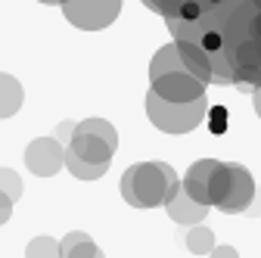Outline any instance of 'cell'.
I'll list each match as a JSON object with an SVG mask.
<instances>
[{"mask_svg":"<svg viewBox=\"0 0 261 258\" xmlns=\"http://www.w3.org/2000/svg\"><path fill=\"white\" fill-rule=\"evenodd\" d=\"M171 38L180 31L215 28L224 35V53L233 66V87L237 90H258L261 87V0H224L221 7L205 10L199 19H165Z\"/></svg>","mask_w":261,"mask_h":258,"instance_id":"cell-1","label":"cell"},{"mask_svg":"<svg viewBox=\"0 0 261 258\" xmlns=\"http://www.w3.org/2000/svg\"><path fill=\"white\" fill-rule=\"evenodd\" d=\"M180 177L165 162H137L121 174V199L134 209H155L174 199L180 190Z\"/></svg>","mask_w":261,"mask_h":258,"instance_id":"cell-2","label":"cell"},{"mask_svg":"<svg viewBox=\"0 0 261 258\" xmlns=\"http://www.w3.org/2000/svg\"><path fill=\"white\" fill-rule=\"evenodd\" d=\"M146 115L165 134H190L193 127H199L205 121L208 96H199L193 103H171V100H162L155 90H149L146 93Z\"/></svg>","mask_w":261,"mask_h":258,"instance_id":"cell-3","label":"cell"},{"mask_svg":"<svg viewBox=\"0 0 261 258\" xmlns=\"http://www.w3.org/2000/svg\"><path fill=\"white\" fill-rule=\"evenodd\" d=\"M65 149L75 152L78 159H87V162L109 165L118 149V131L106 118H84L75 124V134L65 143Z\"/></svg>","mask_w":261,"mask_h":258,"instance_id":"cell-4","label":"cell"},{"mask_svg":"<svg viewBox=\"0 0 261 258\" xmlns=\"http://www.w3.org/2000/svg\"><path fill=\"white\" fill-rule=\"evenodd\" d=\"M62 16L69 19L75 28L84 31H100L106 25H112L121 13V0H65Z\"/></svg>","mask_w":261,"mask_h":258,"instance_id":"cell-5","label":"cell"},{"mask_svg":"<svg viewBox=\"0 0 261 258\" xmlns=\"http://www.w3.org/2000/svg\"><path fill=\"white\" fill-rule=\"evenodd\" d=\"M205 81L196 78L190 69H177V72H165L149 81V90H155L162 100H171V103H193L205 96Z\"/></svg>","mask_w":261,"mask_h":258,"instance_id":"cell-6","label":"cell"},{"mask_svg":"<svg viewBox=\"0 0 261 258\" xmlns=\"http://www.w3.org/2000/svg\"><path fill=\"white\" fill-rule=\"evenodd\" d=\"M25 165L38 177H53L65 165V146L59 137H35L25 146Z\"/></svg>","mask_w":261,"mask_h":258,"instance_id":"cell-7","label":"cell"},{"mask_svg":"<svg viewBox=\"0 0 261 258\" xmlns=\"http://www.w3.org/2000/svg\"><path fill=\"white\" fill-rule=\"evenodd\" d=\"M230 171H233V177H230V193L224 196V202L218 205V212H224V215H240V212H246V209L252 205L258 187H255V177L249 174L246 165L230 162Z\"/></svg>","mask_w":261,"mask_h":258,"instance_id":"cell-8","label":"cell"},{"mask_svg":"<svg viewBox=\"0 0 261 258\" xmlns=\"http://www.w3.org/2000/svg\"><path fill=\"white\" fill-rule=\"evenodd\" d=\"M208 209H212V205L196 202L190 193L184 190V184H180V190L174 193V199H168V202H165L168 218H171L174 224H187V227H193V224H202V221H205V215H208Z\"/></svg>","mask_w":261,"mask_h":258,"instance_id":"cell-9","label":"cell"},{"mask_svg":"<svg viewBox=\"0 0 261 258\" xmlns=\"http://www.w3.org/2000/svg\"><path fill=\"white\" fill-rule=\"evenodd\" d=\"M218 168V159H199V162H193L190 171L184 174V190L196 202L202 205H212V196H208V184H212V174Z\"/></svg>","mask_w":261,"mask_h":258,"instance_id":"cell-10","label":"cell"},{"mask_svg":"<svg viewBox=\"0 0 261 258\" xmlns=\"http://www.w3.org/2000/svg\"><path fill=\"white\" fill-rule=\"evenodd\" d=\"M59 252H62V258H106L103 249L96 246L84 230L65 234V237L59 240Z\"/></svg>","mask_w":261,"mask_h":258,"instance_id":"cell-11","label":"cell"},{"mask_svg":"<svg viewBox=\"0 0 261 258\" xmlns=\"http://www.w3.org/2000/svg\"><path fill=\"white\" fill-rule=\"evenodd\" d=\"M19 106H22V84H19L13 75H4V72H0V118L16 115Z\"/></svg>","mask_w":261,"mask_h":258,"instance_id":"cell-12","label":"cell"},{"mask_svg":"<svg viewBox=\"0 0 261 258\" xmlns=\"http://www.w3.org/2000/svg\"><path fill=\"white\" fill-rule=\"evenodd\" d=\"M65 168H69L78 180H96V177H103L109 171V165H100V162H87V159H78L75 152L65 149Z\"/></svg>","mask_w":261,"mask_h":258,"instance_id":"cell-13","label":"cell"},{"mask_svg":"<svg viewBox=\"0 0 261 258\" xmlns=\"http://www.w3.org/2000/svg\"><path fill=\"white\" fill-rule=\"evenodd\" d=\"M230 177H233V171H230V162H218V168H215V174H212V184H208L212 209H218V205L224 202V196L230 193Z\"/></svg>","mask_w":261,"mask_h":258,"instance_id":"cell-14","label":"cell"},{"mask_svg":"<svg viewBox=\"0 0 261 258\" xmlns=\"http://www.w3.org/2000/svg\"><path fill=\"white\" fill-rule=\"evenodd\" d=\"M215 246H218V243H215V234L205 227V224H193L190 234H187V249H190L193 255H208Z\"/></svg>","mask_w":261,"mask_h":258,"instance_id":"cell-15","label":"cell"},{"mask_svg":"<svg viewBox=\"0 0 261 258\" xmlns=\"http://www.w3.org/2000/svg\"><path fill=\"white\" fill-rule=\"evenodd\" d=\"M25 258H62V252L53 237H35L25 249Z\"/></svg>","mask_w":261,"mask_h":258,"instance_id":"cell-16","label":"cell"},{"mask_svg":"<svg viewBox=\"0 0 261 258\" xmlns=\"http://www.w3.org/2000/svg\"><path fill=\"white\" fill-rule=\"evenodd\" d=\"M0 193H7L10 199L19 202V196H22V180H19V174L13 168H0Z\"/></svg>","mask_w":261,"mask_h":258,"instance_id":"cell-17","label":"cell"},{"mask_svg":"<svg viewBox=\"0 0 261 258\" xmlns=\"http://www.w3.org/2000/svg\"><path fill=\"white\" fill-rule=\"evenodd\" d=\"M205 124H208L212 134H227V124H230V118H227V109H224V106H208Z\"/></svg>","mask_w":261,"mask_h":258,"instance_id":"cell-18","label":"cell"},{"mask_svg":"<svg viewBox=\"0 0 261 258\" xmlns=\"http://www.w3.org/2000/svg\"><path fill=\"white\" fill-rule=\"evenodd\" d=\"M13 202H16V199H10L7 193H0V224H7V221H10V215H13Z\"/></svg>","mask_w":261,"mask_h":258,"instance_id":"cell-19","label":"cell"},{"mask_svg":"<svg viewBox=\"0 0 261 258\" xmlns=\"http://www.w3.org/2000/svg\"><path fill=\"white\" fill-rule=\"evenodd\" d=\"M208 258H240V252H237L233 246H215V249L208 252Z\"/></svg>","mask_w":261,"mask_h":258,"instance_id":"cell-20","label":"cell"},{"mask_svg":"<svg viewBox=\"0 0 261 258\" xmlns=\"http://www.w3.org/2000/svg\"><path fill=\"white\" fill-rule=\"evenodd\" d=\"M72 134H75V121H62V124L56 127V137H59V140H65V143L72 140Z\"/></svg>","mask_w":261,"mask_h":258,"instance_id":"cell-21","label":"cell"},{"mask_svg":"<svg viewBox=\"0 0 261 258\" xmlns=\"http://www.w3.org/2000/svg\"><path fill=\"white\" fill-rule=\"evenodd\" d=\"M246 215H249V218H255V215H261V190L255 193V199H252V205L246 209Z\"/></svg>","mask_w":261,"mask_h":258,"instance_id":"cell-22","label":"cell"},{"mask_svg":"<svg viewBox=\"0 0 261 258\" xmlns=\"http://www.w3.org/2000/svg\"><path fill=\"white\" fill-rule=\"evenodd\" d=\"M252 103H255V112H258V118H261V87L252 93Z\"/></svg>","mask_w":261,"mask_h":258,"instance_id":"cell-23","label":"cell"},{"mask_svg":"<svg viewBox=\"0 0 261 258\" xmlns=\"http://www.w3.org/2000/svg\"><path fill=\"white\" fill-rule=\"evenodd\" d=\"M41 4H50L53 7V4H62V0H41Z\"/></svg>","mask_w":261,"mask_h":258,"instance_id":"cell-24","label":"cell"}]
</instances>
